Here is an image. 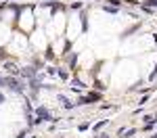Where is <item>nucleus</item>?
<instances>
[{
  "label": "nucleus",
  "instance_id": "1",
  "mask_svg": "<svg viewBox=\"0 0 157 138\" xmlns=\"http://www.w3.org/2000/svg\"><path fill=\"white\" fill-rule=\"evenodd\" d=\"M36 117H38V119H34V124H42V121H46V119L55 121V119H52V115L48 113V109H46V107H38V109H36Z\"/></svg>",
  "mask_w": 157,
  "mask_h": 138
},
{
  "label": "nucleus",
  "instance_id": "2",
  "mask_svg": "<svg viewBox=\"0 0 157 138\" xmlns=\"http://www.w3.org/2000/svg\"><path fill=\"white\" fill-rule=\"evenodd\" d=\"M4 82H6V86L11 88L13 92H17V94H23V84H21L19 80H15V77H4Z\"/></svg>",
  "mask_w": 157,
  "mask_h": 138
},
{
  "label": "nucleus",
  "instance_id": "3",
  "mask_svg": "<svg viewBox=\"0 0 157 138\" xmlns=\"http://www.w3.org/2000/svg\"><path fill=\"white\" fill-rule=\"evenodd\" d=\"M4 69H6L9 73H13V75H21V69H17L13 63H6V65H4Z\"/></svg>",
  "mask_w": 157,
  "mask_h": 138
},
{
  "label": "nucleus",
  "instance_id": "4",
  "mask_svg": "<svg viewBox=\"0 0 157 138\" xmlns=\"http://www.w3.org/2000/svg\"><path fill=\"white\" fill-rule=\"evenodd\" d=\"M21 75H25V77H34V75H36V69H34V67H25V69H21Z\"/></svg>",
  "mask_w": 157,
  "mask_h": 138
},
{
  "label": "nucleus",
  "instance_id": "5",
  "mask_svg": "<svg viewBox=\"0 0 157 138\" xmlns=\"http://www.w3.org/2000/svg\"><path fill=\"white\" fill-rule=\"evenodd\" d=\"M147 9H157V0H145Z\"/></svg>",
  "mask_w": 157,
  "mask_h": 138
},
{
  "label": "nucleus",
  "instance_id": "6",
  "mask_svg": "<svg viewBox=\"0 0 157 138\" xmlns=\"http://www.w3.org/2000/svg\"><path fill=\"white\" fill-rule=\"evenodd\" d=\"M88 99H90V103H94V100H101V94H97V92H90V94H88Z\"/></svg>",
  "mask_w": 157,
  "mask_h": 138
},
{
  "label": "nucleus",
  "instance_id": "7",
  "mask_svg": "<svg viewBox=\"0 0 157 138\" xmlns=\"http://www.w3.org/2000/svg\"><path fill=\"white\" fill-rule=\"evenodd\" d=\"M71 86H75V88H84L86 84L82 82V80H73V82H71Z\"/></svg>",
  "mask_w": 157,
  "mask_h": 138
},
{
  "label": "nucleus",
  "instance_id": "8",
  "mask_svg": "<svg viewBox=\"0 0 157 138\" xmlns=\"http://www.w3.org/2000/svg\"><path fill=\"white\" fill-rule=\"evenodd\" d=\"M103 11H105V13H117V6H107V4H105Z\"/></svg>",
  "mask_w": 157,
  "mask_h": 138
},
{
  "label": "nucleus",
  "instance_id": "9",
  "mask_svg": "<svg viewBox=\"0 0 157 138\" xmlns=\"http://www.w3.org/2000/svg\"><path fill=\"white\" fill-rule=\"evenodd\" d=\"M75 63H78V54H73L71 59H69V65H71V69L75 67Z\"/></svg>",
  "mask_w": 157,
  "mask_h": 138
},
{
  "label": "nucleus",
  "instance_id": "10",
  "mask_svg": "<svg viewBox=\"0 0 157 138\" xmlns=\"http://www.w3.org/2000/svg\"><path fill=\"white\" fill-rule=\"evenodd\" d=\"M86 19H88V17H86V15H82V29H88V23H86Z\"/></svg>",
  "mask_w": 157,
  "mask_h": 138
},
{
  "label": "nucleus",
  "instance_id": "11",
  "mask_svg": "<svg viewBox=\"0 0 157 138\" xmlns=\"http://www.w3.org/2000/svg\"><path fill=\"white\" fill-rule=\"evenodd\" d=\"M105 124H107V121H98V124L94 125V130H101V128H103V125H105Z\"/></svg>",
  "mask_w": 157,
  "mask_h": 138
},
{
  "label": "nucleus",
  "instance_id": "12",
  "mask_svg": "<svg viewBox=\"0 0 157 138\" xmlns=\"http://www.w3.org/2000/svg\"><path fill=\"white\" fill-rule=\"evenodd\" d=\"M32 88H34V90H38V88H40V84H38L36 80H32Z\"/></svg>",
  "mask_w": 157,
  "mask_h": 138
},
{
  "label": "nucleus",
  "instance_id": "13",
  "mask_svg": "<svg viewBox=\"0 0 157 138\" xmlns=\"http://www.w3.org/2000/svg\"><path fill=\"white\" fill-rule=\"evenodd\" d=\"M155 75H157V65L153 67V71H151V80H155Z\"/></svg>",
  "mask_w": 157,
  "mask_h": 138
},
{
  "label": "nucleus",
  "instance_id": "14",
  "mask_svg": "<svg viewBox=\"0 0 157 138\" xmlns=\"http://www.w3.org/2000/svg\"><path fill=\"white\" fill-rule=\"evenodd\" d=\"M4 57H6V54H4V50L0 48V59H4Z\"/></svg>",
  "mask_w": 157,
  "mask_h": 138
},
{
  "label": "nucleus",
  "instance_id": "15",
  "mask_svg": "<svg viewBox=\"0 0 157 138\" xmlns=\"http://www.w3.org/2000/svg\"><path fill=\"white\" fill-rule=\"evenodd\" d=\"M94 138H107V134H98V136H94Z\"/></svg>",
  "mask_w": 157,
  "mask_h": 138
},
{
  "label": "nucleus",
  "instance_id": "16",
  "mask_svg": "<svg viewBox=\"0 0 157 138\" xmlns=\"http://www.w3.org/2000/svg\"><path fill=\"white\" fill-rule=\"evenodd\" d=\"M4 84H6V82H4V77H0V86H4Z\"/></svg>",
  "mask_w": 157,
  "mask_h": 138
},
{
  "label": "nucleus",
  "instance_id": "17",
  "mask_svg": "<svg viewBox=\"0 0 157 138\" xmlns=\"http://www.w3.org/2000/svg\"><path fill=\"white\" fill-rule=\"evenodd\" d=\"M2 103H4V96H2V94H0V105H2Z\"/></svg>",
  "mask_w": 157,
  "mask_h": 138
},
{
  "label": "nucleus",
  "instance_id": "18",
  "mask_svg": "<svg viewBox=\"0 0 157 138\" xmlns=\"http://www.w3.org/2000/svg\"><path fill=\"white\" fill-rule=\"evenodd\" d=\"M153 138H157V134H155V136H153Z\"/></svg>",
  "mask_w": 157,
  "mask_h": 138
}]
</instances>
